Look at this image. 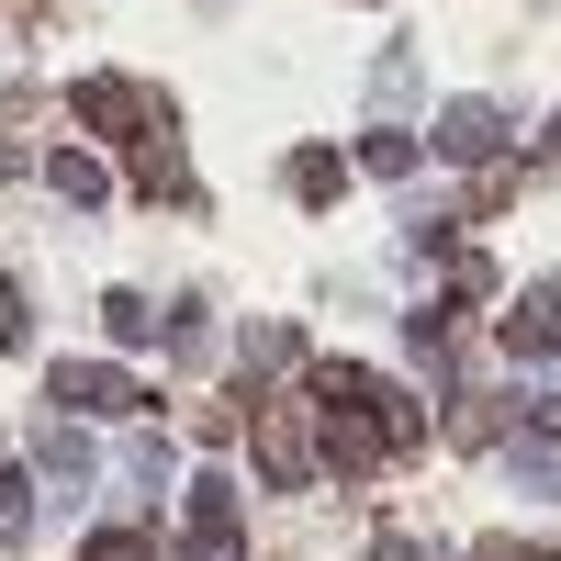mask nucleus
<instances>
[{"instance_id":"nucleus-1","label":"nucleus","mask_w":561,"mask_h":561,"mask_svg":"<svg viewBox=\"0 0 561 561\" xmlns=\"http://www.w3.org/2000/svg\"><path fill=\"white\" fill-rule=\"evenodd\" d=\"M248 449H259L270 483H304L314 460H325V438L304 427V404H259V415H248Z\"/></svg>"},{"instance_id":"nucleus-2","label":"nucleus","mask_w":561,"mask_h":561,"mask_svg":"<svg viewBox=\"0 0 561 561\" xmlns=\"http://www.w3.org/2000/svg\"><path fill=\"white\" fill-rule=\"evenodd\" d=\"M90 135H124V147H135V135H158L169 124V102H147V90H135V79H79V102H68Z\"/></svg>"},{"instance_id":"nucleus-3","label":"nucleus","mask_w":561,"mask_h":561,"mask_svg":"<svg viewBox=\"0 0 561 561\" xmlns=\"http://www.w3.org/2000/svg\"><path fill=\"white\" fill-rule=\"evenodd\" d=\"M45 393H57L68 415H135V404H147V382L113 370V359H57V382H45Z\"/></svg>"},{"instance_id":"nucleus-4","label":"nucleus","mask_w":561,"mask_h":561,"mask_svg":"<svg viewBox=\"0 0 561 561\" xmlns=\"http://www.w3.org/2000/svg\"><path fill=\"white\" fill-rule=\"evenodd\" d=\"M180 561H237V483L225 472L192 483V539H180Z\"/></svg>"},{"instance_id":"nucleus-5","label":"nucleus","mask_w":561,"mask_h":561,"mask_svg":"<svg viewBox=\"0 0 561 561\" xmlns=\"http://www.w3.org/2000/svg\"><path fill=\"white\" fill-rule=\"evenodd\" d=\"M34 472H45V483H57V494H79L90 472H102V449H90V438L68 427V415H57V427H45V438H34Z\"/></svg>"},{"instance_id":"nucleus-6","label":"nucleus","mask_w":561,"mask_h":561,"mask_svg":"<svg viewBox=\"0 0 561 561\" xmlns=\"http://www.w3.org/2000/svg\"><path fill=\"white\" fill-rule=\"evenodd\" d=\"M505 147V113L494 102H449L438 113V158H494Z\"/></svg>"},{"instance_id":"nucleus-7","label":"nucleus","mask_w":561,"mask_h":561,"mask_svg":"<svg viewBox=\"0 0 561 561\" xmlns=\"http://www.w3.org/2000/svg\"><path fill=\"white\" fill-rule=\"evenodd\" d=\"M550 337H561V293H539V304L505 314V359H550Z\"/></svg>"},{"instance_id":"nucleus-8","label":"nucleus","mask_w":561,"mask_h":561,"mask_svg":"<svg viewBox=\"0 0 561 561\" xmlns=\"http://www.w3.org/2000/svg\"><path fill=\"white\" fill-rule=\"evenodd\" d=\"M102 325H113L124 348H147V337H158V304H147V293H113V304H102Z\"/></svg>"},{"instance_id":"nucleus-9","label":"nucleus","mask_w":561,"mask_h":561,"mask_svg":"<svg viewBox=\"0 0 561 561\" xmlns=\"http://www.w3.org/2000/svg\"><path fill=\"white\" fill-rule=\"evenodd\" d=\"M337 180H348V169L325 158V147H304V158H293V192H304V203H337Z\"/></svg>"},{"instance_id":"nucleus-10","label":"nucleus","mask_w":561,"mask_h":561,"mask_svg":"<svg viewBox=\"0 0 561 561\" xmlns=\"http://www.w3.org/2000/svg\"><path fill=\"white\" fill-rule=\"evenodd\" d=\"M45 180H57L68 203H102V192H113V180H102V158H57V169H45Z\"/></svg>"},{"instance_id":"nucleus-11","label":"nucleus","mask_w":561,"mask_h":561,"mask_svg":"<svg viewBox=\"0 0 561 561\" xmlns=\"http://www.w3.org/2000/svg\"><path fill=\"white\" fill-rule=\"evenodd\" d=\"M359 169H370V180H404V169H415V135H370Z\"/></svg>"},{"instance_id":"nucleus-12","label":"nucleus","mask_w":561,"mask_h":561,"mask_svg":"<svg viewBox=\"0 0 561 561\" xmlns=\"http://www.w3.org/2000/svg\"><path fill=\"white\" fill-rule=\"evenodd\" d=\"M79 561H158V539H147V528H102Z\"/></svg>"},{"instance_id":"nucleus-13","label":"nucleus","mask_w":561,"mask_h":561,"mask_svg":"<svg viewBox=\"0 0 561 561\" xmlns=\"http://www.w3.org/2000/svg\"><path fill=\"white\" fill-rule=\"evenodd\" d=\"M124 472L147 483V494H158V483H169V438H135V449H124Z\"/></svg>"},{"instance_id":"nucleus-14","label":"nucleus","mask_w":561,"mask_h":561,"mask_svg":"<svg viewBox=\"0 0 561 561\" xmlns=\"http://www.w3.org/2000/svg\"><path fill=\"white\" fill-rule=\"evenodd\" d=\"M23 505H34V483H23V472H0V539L23 528Z\"/></svg>"},{"instance_id":"nucleus-15","label":"nucleus","mask_w":561,"mask_h":561,"mask_svg":"<svg viewBox=\"0 0 561 561\" xmlns=\"http://www.w3.org/2000/svg\"><path fill=\"white\" fill-rule=\"evenodd\" d=\"M0 348H23V280H0Z\"/></svg>"},{"instance_id":"nucleus-16","label":"nucleus","mask_w":561,"mask_h":561,"mask_svg":"<svg viewBox=\"0 0 561 561\" xmlns=\"http://www.w3.org/2000/svg\"><path fill=\"white\" fill-rule=\"evenodd\" d=\"M472 561H550V550H539V539H483Z\"/></svg>"},{"instance_id":"nucleus-17","label":"nucleus","mask_w":561,"mask_h":561,"mask_svg":"<svg viewBox=\"0 0 561 561\" xmlns=\"http://www.w3.org/2000/svg\"><path fill=\"white\" fill-rule=\"evenodd\" d=\"M370 561H438L427 539H382V550H370Z\"/></svg>"},{"instance_id":"nucleus-18","label":"nucleus","mask_w":561,"mask_h":561,"mask_svg":"<svg viewBox=\"0 0 561 561\" xmlns=\"http://www.w3.org/2000/svg\"><path fill=\"white\" fill-rule=\"evenodd\" d=\"M539 427H550V438H561V393H550V404H539Z\"/></svg>"}]
</instances>
